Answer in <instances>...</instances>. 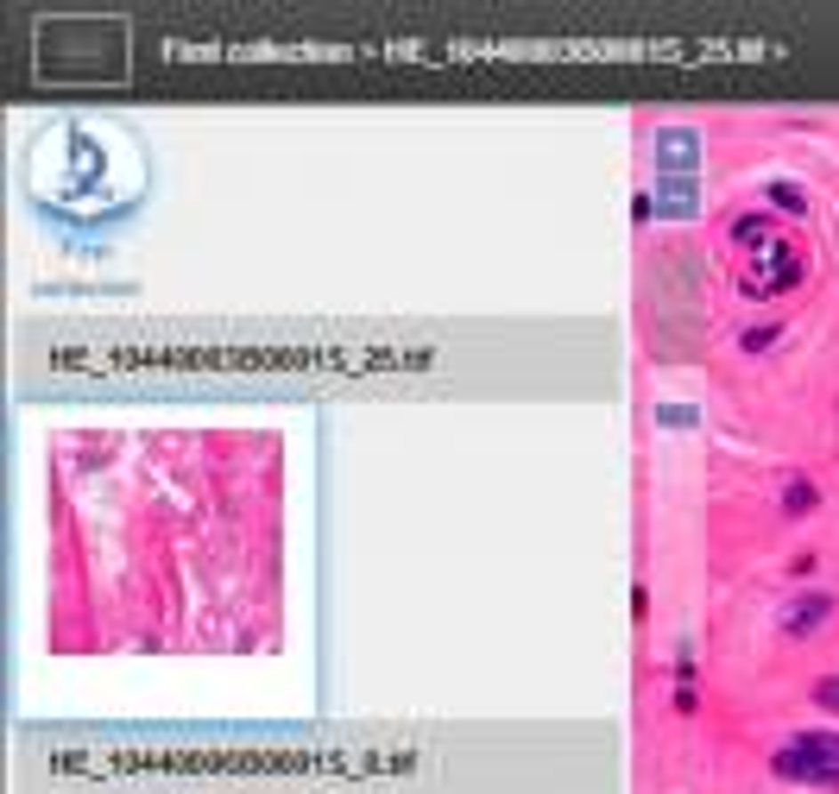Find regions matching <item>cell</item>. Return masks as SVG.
<instances>
[{"label": "cell", "mask_w": 839, "mask_h": 794, "mask_svg": "<svg viewBox=\"0 0 839 794\" xmlns=\"http://www.w3.org/2000/svg\"><path fill=\"white\" fill-rule=\"evenodd\" d=\"M814 706L839 718V675H820V681H814Z\"/></svg>", "instance_id": "obj_8"}, {"label": "cell", "mask_w": 839, "mask_h": 794, "mask_svg": "<svg viewBox=\"0 0 839 794\" xmlns=\"http://www.w3.org/2000/svg\"><path fill=\"white\" fill-rule=\"evenodd\" d=\"M808 511H820V485L808 473H789L783 479V517H808Z\"/></svg>", "instance_id": "obj_3"}, {"label": "cell", "mask_w": 839, "mask_h": 794, "mask_svg": "<svg viewBox=\"0 0 839 794\" xmlns=\"http://www.w3.org/2000/svg\"><path fill=\"white\" fill-rule=\"evenodd\" d=\"M833 606H839V599L814 587V593H795V599L783 606V618H777V624H783V637H814V630L833 618Z\"/></svg>", "instance_id": "obj_2"}, {"label": "cell", "mask_w": 839, "mask_h": 794, "mask_svg": "<svg viewBox=\"0 0 839 794\" xmlns=\"http://www.w3.org/2000/svg\"><path fill=\"white\" fill-rule=\"evenodd\" d=\"M732 240H745V246L757 240V246H763V240H770V214H738V221H732Z\"/></svg>", "instance_id": "obj_5"}, {"label": "cell", "mask_w": 839, "mask_h": 794, "mask_svg": "<svg viewBox=\"0 0 839 794\" xmlns=\"http://www.w3.org/2000/svg\"><path fill=\"white\" fill-rule=\"evenodd\" d=\"M777 334H783V322H751V328L738 334V347H745V353H763V347H777Z\"/></svg>", "instance_id": "obj_4"}, {"label": "cell", "mask_w": 839, "mask_h": 794, "mask_svg": "<svg viewBox=\"0 0 839 794\" xmlns=\"http://www.w3.org/2000/svg\"><path fill=\"white\" fill-rule=\"evenodd\" d=\"M657 146H663V164H688L694 158V132H663Z\"/></svg>", "instance_id": "obj_6"}, {"label": "cell", "mask_w": 839, "mask_h": 794, "mask_svg": "<svg viewBox=\"0 0 839 794\" xmlns=\"http://www.w3.org/2000/svg\"><path fill=\"white\" fill-rule=\"evenodd\" d=\"M770 769H777L783 782L839 788V738H827V732H795V738L770 757Z\"/></svg>", "instance_id": "obj_1"}, {"label": "cell", "mask_w": 839, "mask_h": 794, "mask_svg": "<svg viewBox=\"0 0 839 794\" xmlns=\"http://www.w3.org/2000/svg\"><path fill=\"white\" fill-rule=\"evenodd\" d=\"M770 202L783 214H808V189H795V183H770Z\"/></svg>", "instance_id": "obj_7"}]
</instances>
